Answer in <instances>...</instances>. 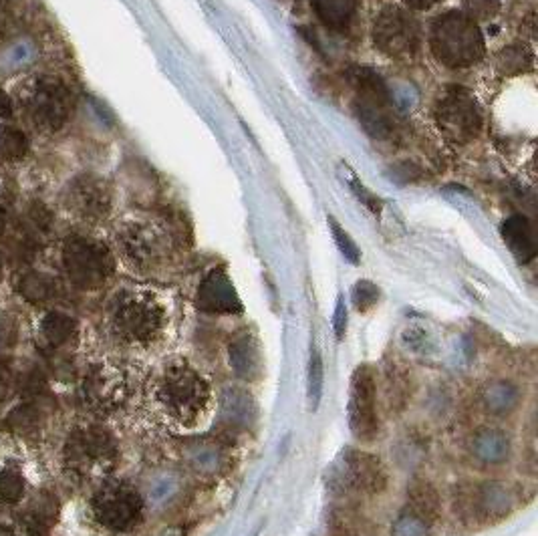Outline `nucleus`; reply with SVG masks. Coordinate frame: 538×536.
<instances>
[{
	"instance_id": "nucleus-15",
	"label": "nucleus",
	"mask_w": 538,
	"mask_h": 536,
	"mask_svg": "<svg viewBox=\"0 0 538 536\" xmlns=\"http://www.w3.org/2000/svg\"><path fill=\"white\" fill-rule=\"evenodd\" d=\"M335 482L347 494H375L385 488V470L377 458L357 450L343 452L335 470Z\"/></svg>"
},
{
	"instance_id": "nucleus-9",
	"label": "nucleus",
	"mask_w": 538,
	"mask_h": 536,
	"mask_svg": "<svg viewBox=\"0 0 538 536\" xmlns=\"http://www.w3.org/2000/svg\"><path fill=\"white\" fill-rule=\"evenodd\" d=\"M63 268L75 287L93 291L103 287L113 275L115 260L103 242L75 234L63 244Z\"/></svg>"
},
{
	"instance_id": "nucleus-31",
	"label": "nucleus",
	"mask_w": 538,
	"mask_h": 536,
	"mask_svg": "<svg viewBox=\"0 0 538 536\" xmlns=\"http://www.w3.org/2000/svg\"><path fill=\"white\" fill-rule=\"evenodd\" d=\"M500 0H464L466 17L472 21H488L500 13Z\"/></svg>"
},
{
	"instance_id": "nucleus-32",
	"label": "nucleus",
	"mask_w": 538,
	"mask_h": 536,
	"mask_svg": "<svg viewBox=\"0 0 538 536\" xmlns=\"http://www.w3.org/2000/svg\"><path fill=\"white\" fill-rule=\"evenodd\" d=\"M377 299H379V289L373 283L361 281V283L355 285V289H353V305L357 307V311H361V313L369 311L377 303Z\"/></svg>"
},
{
	"instance_id": "nucleus-34",
	"label": "nucleus",
	"mask_w": 538,
	"mask_h": 536,
	"mask_svg": "<svg viewBox=\"0 0 538 536\" xmlns=\"http://www.w3.org/2000/svg\"><path fill=\"white\" fill-rule=\"evenodd\" d=\"M331 228H333V236H335V242H337L339 250L345 254L347 260L357 264L359 262V250H357L355 242L349 238V234L335 220H331Z\"/></svg>"
},
{
	"instance_id": "nucleus-5",
	"label": "nucleus",
	"mask_w": 538,
	"mask_h": 536,
	"mask_svg": "<svg viewBox=\"0 0 538 536\" xmlns=\"http://www.w3.org/2000/svg\"><path fill=\"white\" fill-rule=\"evenodd\" d=\"M430 45L436 59L452 69L476 65L486 53L484 37L476 21L456 11L446 13L434 21Z\"/></svg>"
},
{
	"instance_id": "nucleus-6",
	"label": "nucleus",
	"mask_w": 538,
	"mask_h": 536,
	"mask_svg": "<svg viewBox=\"0 0 538 536\" xmlns=\"http://www.w3.org/2000/svg\"><path fill=\"white\" fill-rule=\"evenodd\" d=\"M63 458L67 472L77 480H101L115 466L117 446L113 436L101 426H79L69 434Z\"/></svg>"
},
{
	"instance_id": "nucleus-23",
	"label": "nucleus",
	"mask_w": 538,
	"mask_h": 536,
	"mask_svg": "<svg viewBox=\"0 0 538 536\" xmlns=\"http://www.w3.org/2000/svg\"><path fill=\"white\" fill-rule=\"evenodd\" d=\"M29 154V140L25 133L13 125H0V160L21 162Z\"/></svg>"
},
{
	"instance_id": "nucleus-29",
	"label": "nucleus",
	"mask_w": 538,
	"mask_h": 536,
	"mask_svg": "<svg viewBox=\"0 0 538 536\" xmlns=\"http://www.w3.org/2000/svg\"><path fill=\"white\" fill-rule=\"evenodd\" d=\"M323 381H325V369H323V359L317 347L311 351V361H309V401L313 410L321 404L323 395Z\"/></svg>"
},
{
	"instance_id": "nucleus-12",
	"label": "nucleus",
	"mask_w": 538,
	"mask_h": 536,
	"mask_svg": "<svg viewBox=\"0 0 538 536\" xmlns=\"http://www.w3.org/2000/svg\"><path fill=\"white\" fill-rule=\"evenodd\" d=\"M349 428L355 438L371 442L379 430L377 418V385L375 371L369 365L355 369L349 389Z\"/></svg>"
},
{
	"instance_id": "nucleus-21",
	"label": "nucleus",
	"mask_w": 538,
	"mask_h": 536,
	"mask_svg": "<svg viewBox=\"0 0 538 536\" xmlns=\"http://www.w3.org/2000/svg\"><path fill=\"white\" fill-rule=\"evenodd\" d=\"M518 389L504 379H496L492 383H488L482 391V401L490 414H508L516 408L518 404Z\"/></svg>"
},
{
	"instance_id": "nucleus-37",
	"label": "nucleus",
	"mask_w": 538,
	"mask_h": 536,
	"mask_svg": "<svg viewBox=\"0 0 538 536\" xmlns=\"http://www.w3.org/2000/svg\"><path fill=\"white\" fill-rule=\"evenodd\" d=\"M13 115V99L5 89H0V119Z\"/></svg>"
},
{
	"instance_id": "nucleus-20",
	"label": "nucleus",
	"mask_w": 538,
	"mask_h": 536,
	"mask_svg": "<svg viewBox=\"0 0 538 536\" xmlns=\"http://www.w3.org/2000/svg\"><path fill=\"white\" fill-rule=\"evenodd\" d=\"M472 452L478 460L486 462V464H498L502 460H506L508 452H510V442L508 436L502 434L500 430H480L474 440H472Z\"/></svg>"
},
{
	"instance_id": "nucleus-24",
	"label": "nucleus",
	"mask_w": 538,
	"mask_h": 536,
	"mask_svg": "<svg viewBox=\"0 0 538 536\" xmlns=\"http://www.w3.org/2000/svg\"><path fill=\"white\" fill-rule=\"evenodd\" d=\"M41 331H43V339L51 345V347H61L63 343H67L73 333H75V321L65 315V313H49L45 319H43V325H41Z\"/></svg>"
},
{
	"instance_id": "nucleus-11",
	"label": "nucleus",
	"mask_w": 538,
	"mask_h": 536,
	"mask_svg": "<svg viewBox=\"0 0 538 536\" xmlns=\"http://www.w3.org/2000/svg\"><path fill=\"white\" fill-rule=\"evenodd\" d=\"M373 43L391 59H412L422 47L420 23L399 7H387L375 19Z\"/></svg>"
},
{
	"instance_id": "nucleus-33",
	"label": "nucleus",
	"mask_w": 538,
	"mask_h": 536,
	"mask_svg": "<svg viewBox=\"0 0 538 536\" xmlns=\"http://www.w3.org/2000/svg\"><path fill=\"white\" fill-rule=\"evenodd\" d=\"M7 424H9L15 432H19V434H29V432H33V430L37 428V424H39V420H37V412H35L33 408H29V406H23L21 410H15V412L9 416Z\"/></svg>"
},
{
	"instance_id": "nucleus-14",
	"label": "nucleus",
	"mask_w": 538,
	"mask_h": 536,
	"mask_svg": "<svg viewBox=\"0 0 538 536\" xmlns=\"http://www.w3.org/2000/svg\"><path fill=\"white\" fill-rule=\"evenodd\" d=\"M65 206L77 218L87 222H101L109 216L113 196L109 184L95 174H81L65 188Z\"/></svg>"
},
{
	"instance_id": "nucleus-25",
	"label": "nucleus",
	"mask_w": 538,
	"mask_h": 536,
	"mask_svg": "<svg viewBox=\"0 0 538 536\" xmlns=\"http://www.w3.org/2000/svg\"><path fill=\"white\" fill-rule=\"evenodd\" d=\"M496 67L502 75H518L532 67V53L524 45H510L500 51Z\"/></svg>"
},
{
	"instance_id": "nucleus-18",
	"label": "nucleus",
	"mask_w": 538,
	"mask_h": 536,
	"mask_svg": "<svg viewBox=\"0 0 538 536\" xmlns=\"http://www.w3.org/2000/svg\"><path fill=\"white\" fill-rule=\"evenodd\" d=\"M502 238L510 252L520 260V262H530L536 256V242H534V232L532 224L528 222L526 216L514 214L502 224Z\"/></svg>"
},
{
	"instance_id": "nucleus-36",
	"label": "nucleus",
	"mask_w": 538,
	"mask_h": 536,
	"mask_svg": "<svg viewBox=\"0 0 538 536\" xmlns=\"http://www.w3.org/2000/svg\"><path fill=\"white\" fill-rule=\"evenodd\" d=\"M333 325H335V333H337V339H343L345 335V329H347V309L343 305V301L337 303V311H335V319H333Z\"/></svg>"
},
{
	"instance_id": "nucleus-4",
	"label": "nucleus",
	"mask_w": 538,
	"mask_h": 536,
	"mask_svg": "<svg viewBox=\"0 0 538 536\" xmlns=\"http://www.w3.org/2000/svg\"><path fill=\"white\" fill-rule=\"evenodd\" d=\"M19 101L27 119L41 133H57L75 111L71 89L61 79L47 75L29 77L19 87Z\"/></svg>"
},
{
	"instance_id": "nucleus-26",
	"label": "nucleus",
	"mask_w": 538,
	"mask_h": 536,
	"mask_svg": "<svg viewBox=\"0 0 538 536\" xmlns=\"http://www.w3.org/2000/svg\"><path fill=\"white\" fill-rule=\"evenodd\" d=\"M478 506L486 516H502L510 508V494L502 484H486L478 494Z\"/></svg>"
},
{
	"instance_id": "nucleus-17",
	"label": "nucleus",
	"mask_w": 538,
	"mask_h": 536,
	"mask_svg": "<svg viewBox=\"0 0 538 536\" xmlns=\"http://www.w3.org/2000/svg\"><path fill=\"white\" fill-rule=\"evenodd\" d=\"M311 7L319 21L335 33L351 31L359 15V0H311Z\"/></svg>"
},
{
	"instance_id": "nucleus-7",
	"label": "nucleus",
	"mask_w": 538,
	"mask_h": 536,
	"mask_svg": "<svg viewBox=\"0 0 538 536\" xmlns=\"http://www.w3.org/2000/svg\"><path fill=\"white\" fill-rule=\"evenodd\" d=\"M119 248L127 264L140 273H156L174 254V238L168 226L154 218L127 222L119 232Z\"/></svg>"
},
{
	"instance_id": "nucleus-39",
	"label": "nucleus",
	"mask_w": 538,
	"mask_h": 536,
	"mask_svg": "<svg viewBox=\"0 0 538 536\" xmlns=\"http://www.w3.org/2000/svg\"><path fill=\"white\" fill-rule=\"evenodd\" d=\"M5 230H7V212L0 208V236L5 234Z\"/></svg>"
},
{
	"instance_id": "nucleus-40",
	"label": "nucleus",
	"mask_w": 538,
	"mask_h": 536,
	"mask_svg": "<svg viewBox=\"0 0 538 536\" xmlns=\"http://www.w3.org/2000/svg\"><path fill=\"white\" fill-rule=\"evenodd\" d=\"M7 371H5V365L3 363H0V379H3V375H5Z\"/></svg>"
},
{
	"instance_id": "nucleus-41",
	"label": "nucleus",
	"mask_w": 538,
	"mask_h": 536,
	"mask_svg": "<svg viewBox=\"0 0 538 536\" xmlns=\"http://www.w3.org/2000/svg\"><path fill=\"white\" fill-rule=\"evenodd\" d=\"M0 268H3V256H0Z\"/></svg>"
},
{
	"instance_id": "nucleus-13",
	"label": "nucleus",
	"mask_w": 538,
	"mask_h": 536,
	"mask_svg": "<svg viewBox=\"0 0 538 536\" xmlns=\"http://www.w3.org/2000/svg\"><path fill=\"white\" fill-rule=\"evenodd\" d=\"M125 395H127V381L117 365L101 361L95 363L85 373L81 385V397L89 410L97 414H111L123 404Z\"/></svg>"
},
{
	"instance_id": "nucleus-10",
	"label": "nucleus",
	"mask_w": 538,
	"mask_h": 536,
	"mask_svg": "<svg viewBox=\"0 0 538 536\" xmlns=\"http://www.w3.org/2000/svg\"><path fill=\"white\" fill-rule=\"evenodd\" d=\"M436 123L448 142L472 144L482 131V113L474 95L462 87H448L436 103Z\"/></svg>"
},
{
	"instance_id": "nucleus-8",
	"label": "nucleus",
	"mask_w": 538,
	"mask_h": 536,
	"mask_svg": "<svg viewBox=\"0 0 538 536\" xmlns=\"http://www.w3.org/2000/svg\"><path fill=\"white\" fill-rule=\"evenodd\" d=\"M95 524L109 534H127L144 518V500L127 482H103L89 504Z\"/></svg>"
},
{
	"instance_id": "nucleus-2",
	"label": "nucleus",
	"mask_w": 538,
	"mask_h": 536,
	"mask_svg": "<svg viewBox=\"0 0 538 536\" xmlns=\"http://www.w3.org/2000/svg\"><path fill=\"white\" fill-rule=\"evenodd\" d=\"M109 327L127 345H152L166 327V309L156 295L127 289L117 293L109 305Z\"/></svg>"
},
{
	"instance_id": "nucleus-19",
	"label": "nucleus",
	"mask_w": 538,
	"mask_h": 536,
	"mask_svg": "<svg viewBox=\"0 0 538 536\" xmlns=\"http://www.w3.org/2000/svg\"><path fill=\"white\" fill-rule=\"evenodd\" d=\"M432 512H434V504H428V500L424 502L420 498L418 502L408 504V508L397 516L391 528V536H430Z\"/></svg>"
},
{
	"instance_id": "nucleus-30",
	"label": "nucleus",
	"mask_w": 538,
	"mask_h": 536,
	"mask_svg": "<svg viewBox=\"0 0 538 536\" xmlns=\"http://www.w3.org/2000/svg\"><path fill=\"white\" fill-rule=\"evenodd\" d=\"M25 480L17 470H0V502L15 504L23 498Z\"/></svg>"
},
{
	"instance_id": "nucleus-16",
	"label": "nucleus",
	"mask_w": 538,
	"mask_h": 536,
	"mask_svg": "<svg viewBox=\"0 0 538 536\" xmlns=\"http://www.w3.org/2000/svg\"><path fill=\"white\" fill-rule=\"evenodd\" d=\"M196 305L200 311L210 315H232L242 311V303L238 299V293L222 271L208 273L196 293Z\"/></svg>"
},
{
	"instance_id": "nucleus-3",
	"label": "nucleus",
	"mask_w": 538,
	"mask_h": 536,
	"mask_svg": "<svg viewBox=\"0 0 538 536\" xmlns=\"http://www.w3.org/2000/svg\"><path fill=\"white\" fill-rule=\"evenodd\" d=\"M349 81L355 93L353 105L363 129L373 140H393L401 125L385 81L367 67L351 69Z\"/></svg>"
},
{
	"instance_id": "nucleus-1",
	"label": "nucleus",
	"mask_w": 538,
	"mask_h": 536,
	"mask_svg": "<svg viewBox=\"0 0 538 536\" xmlns=\"http://www.w3.org/2000/svg\"><path fill=\"white\" fill-rule=\"evenodd\" d=\"M152 397L162 416L182 428L198 426L212 401L204 375L182 359L162 367L152 383Z\"/></svg>"
},
{
	"instance_id": "nucleus-35",
	"label": "nucleus",
	"mask_w": 538,
	"mask_h": 536,
	"mask_svg": "<svg viewBox=\"0 0 538 536\" xmlns=\"http://www.w3.org/2000/svg\"><path fill=\"white\" fill-rule=\"evenodd\" d=\"M13 27V11L7 0H0V41H3Z\"/></svg>"
},
{
	"instance_id": "nucleus-22",
	"label": "nucleus",
	"mask_w": 538,
	"mask_h": 536,
	"mask_svg": "<svg viewBox=\"0 0 538 536\" xmlns=\"http://www.w3.org/2000/svg\"><path fill=\"white\" fill-rule=\"evenodd\" d=\"M230 365L240 377H254L260 371V353L256 343L244 335L230 345Z\"/></svg>"
},
{
	"instance_id": "nucleus-27",
	"label": "nucleus",
	"mask_w": 538,
	"mask_h": 536,
	"mask_svg": "<svg viewBox=\"0 0 538 536\" xmlns=\"http://www.w3.org/2000/svg\"><path fill=\"white\" fill-rule=\"evenodd\" d=\"M19 293L29 303H45L53 295V283L39 273H27L19 281Z\"/></svg>"
},
{
	"instance_id": "nucleus-28",
	"label": "nucleus",
	"mask_w": 538,
	"mask_h": 536,
	"mask_svg": "<svg viewBox=\"0 0 538 536\" xmlns=\"http://www.w3.org/2000/svg\"><path fill=\"white\" fill-rule=\"evenodd\" d=\"M0 536H41V530L33 518L0 514Z\"/></svg>"
},
{
	"instance_id": "nucleus-38",
	"label": "nucleus",
	"mask_w": 538,
	"mask_h": 536,
	"mask_svg": "<svg viewBox=\"0 0 538 536\" xmlns=\"http://www.w3.org/2000/svg\"><path fill=\"white\" fill-rule=\"evenodd\" d=\"M410 9H416V11H428L432 9L434 5H438L440 0H403Z\"/></svg>"
}]
</instances>
